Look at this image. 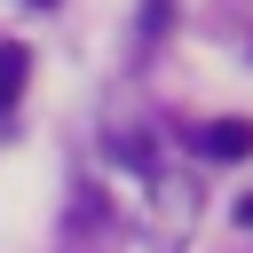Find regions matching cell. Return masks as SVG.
I'll list each match as a JSON object with an SVG mask.
<instances>
[{
  "instance_id": "1",
  "label": "cell",
  "mask_w": 253,
  "mask_h": 253,
  "mask_svg": "<svg viewBox=\"0 0 253 253\" xmlns=\"http://www.w3.org/2000/svg\"><path fill=\"white\" fill-rule=\"evenodd\" d=\"M198 150H206L213 166H237V158H253V126H245V119H213V126L198 134Z\"/></svg>"
},
{
  "instance_id": "2",
  "label": "cell",
  "mask_w": 253,
  "mask_h": 253,
  "mask_svg": "<svg viewBox=\"0 0 253 253\" xmlns=\"http://www.w3.org/2000/svg\"><path fill=\"white\" fill-rule=\"evenodd\" d=\"M24 71H32V55H24L16 40H8V47H0V111H8L16 95H24Z\"/></svg>"
},
{
  "instance_id": "3",
  "label": "cell",
  "mask_w": 253,
  "mask_h": 253,
  "mask_svg": "<svg viewBox=\"0 0 253 253\" xmlns=\"http://www.w3.org/2000/svg\"><path fill=\"white\" fill-rule=\"evenodd\" d=\"M237 221H245V229H253V198H237Z\"/></svg>"
},
{
  "instance_id": "4",
  "label": "cell",
  "mask_w": 253,
  "mask_h": 253,
  "mask_svg": "<svg viewBox=\"0 0 253 253\" xmlns=\"http://www.w3.org/2000/svg\"><path fill=\"white\" fill-rule=\"evenodd\" d=\"M32 8H55V0H32Z\"/></svg>"
}]
</instances>
